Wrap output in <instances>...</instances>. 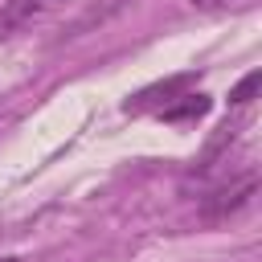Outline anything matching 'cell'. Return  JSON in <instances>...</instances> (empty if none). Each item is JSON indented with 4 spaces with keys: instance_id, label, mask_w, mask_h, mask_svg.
<instances>
[{
    "instance_id": "obj_2",
    "label": "cell",
    "mask_w": 262,
    "mask_h": 262,
    "mask_svg": "<svg viewBox=\"0 0 262 262\" xmlns=\"http://www.w3.org/2000/svg\"><path fill=\"white\" fill-rule=\"evenodd\" d=\"M254 188H258V176H254V172H246L242 180H233V184L217 188V192H213V196L201 205V213H205V217H225V213L242 209V205L254 196Z\"/></svg>"
},
{
    "instance_id": "obj_6",
    "label": "cell",
    "mask_w": 262,
    "mask_h": 262,
    "mask_svg": "<svg viewBox=\"0 0 262 262\" xmlns=\"http://www.w3.org/2000/svg\"><path fill=\"white\" fill-rule=\"evenodd\" d=\"M0 262H20V258H0Z\"/></svg>"
},
{
    "instance_id": "obj_5",
    "label": "cell",
    "mask_w": 262,
    "mask_h": 262,
    "mask_svg": "<svg viewBox=\"0 0 262 262\" xmlns=\"http://www.w3.org/2000/svg\"><path fill=\"white\" fill-rule=\"evenodd\" d=\"M192 4L205 12H229V8H250L254 0H192Z\"/></svg>"
},
{
    "instance_id": "obj_1",
    "label": "cell",
    "mask_w": 262,
    "mask_h": 262,
    "mask_svg": "<svg viewBox=\"0 0 262 262\" xmlns=\"http://www.w3.org/2000/svg\"><path fill=\"white\" fill-rule=\"evenodd\" d=\"M61 0H8L4 8H0V41H8V37H16L20 29H29L33 20H41L49 8H57Z\"/></svg>"
},
{
    "instance_id": "obj_4",
    "label": "cell",
    "mask_w": 262,
    "mask_h": 262,
    "mask_svg": "<svg viewBox=\"0 0 262 262\" xmlns=\"http://www.w3.org/2000/svg\"><path fill=\"white\" fill-rule=\"evenodd\" d=\"M258 86H262V74H258V70H250V74L229 90V102H233V106H246V102L258 94Z\"/></svg>"
},
{
    "instance_id": "obj_3",
    "label": "cell",
    "mask_w": 262,
    "mask_h": 262,
    "mask_svg": "<svg viewBox=\"0 0 262 262\" xmlns=\"http://www.w3.org/2000/svg\"><path fill=\"white\" fill-rule=\"evenodd\" d=\"M205 111H209V94H180V102H164L160 106V119L180 123V119H201Z\"/></svg>"
}]
</instances>
